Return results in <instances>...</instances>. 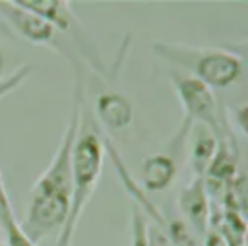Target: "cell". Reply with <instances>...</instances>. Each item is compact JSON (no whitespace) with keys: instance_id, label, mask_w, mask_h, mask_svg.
<instances>
[{"instance_id":"obj_1","label":"cell","mask_w":248,"mask_h":246,"mask_svg":"<svg viewBox=\"0 0 248 246\" xmlns=\"http://www.w3.org/2000/svg\"><path fill=\"white\" fill-rule=\"evenodd\" d=\"M83 83L76 74L74 87V105L66 130L62 132L60 143L48 163V167L39 174L33 188L29 190V201L25 215L21 219L23 232L37 244L45 236L60 232L64 227L70 201H72V149L79 130V118L83 108Z\"/></svg>"},{"instance_id":"obj_2","label":"cell","mask_w":248,"mask_h":246,"mask_svg":"<svg viewBox=\"0 0 248 246\" xmlns=\"http://www.w3.org/2000/svg\"><path fill=\"white\" fill-rule=\"evenodd\" d=\"M105 134L93 120V114L85 108H81L79 118V130L74 141L72 149V201H70V213L64 223V227L58 232L56 246H72V238L76 232V227L99 184V178L103 174L105 167Z\"/></svg>"},{"instance_id":"obj_3","label":"cell","mask_w":248,"mask_h":246,"mask_svg":"<svg viewBox=\"0 0 248 246\" xmlns=\"http://www.w3.org/2000/svg\"><path fill=\"white\" fill-rule=\"evenodd\" d=\"M151 48L157 58L169 64V68L190 74L213 91L232 87L244 76V58L232 50L167 41H157Z\"/></svg>"},{"instance_id":"obj_4","label":"cell","mask_w":248,"mask_h":246,"mask_svg":"<svg viewBox=\"0 0 248 246\" xmlns=\"http://www.w3.org/2000/svg\"><path fill=\"white\" fill-rule=\"evenodd\" d=\"M16 2L19 6L39 14L46 21H50L54 25V29L70 43V46L74 48L81 66H87L91 72H95L97 77H101L105 81H110L116 77L118 70L107 68L97 45L93 43V39L89 37V33L85 31V27L78 19V15L74 14L70 2H66V0H16Z\"/></svg>"},{"instance_id":"obj_5","label":"cell","mask_w":248,"mask_h":246,"mask_svg":"<svg viewBox=\"0 0 248 246\" xmlns=\"http://www.w3.org/2000/svg\"><path fill=\"white\" fill-rule=\"evenodd\" d=\"M167 76L172 83L178 103L182 105L186 120H190L192 124H202L209 128L219 139L225 134L232 132L225 118V112L219 107V99L209 85L192 77L190 74H184L172 68L167 70Z\"/></svg>"},{"instance_id":"obj_6","label":"cell","mask_w":248,"mask_h":246,"mask_svg":"<svg viewBox=\"0 0 248 246\" xmlns=\"http://www.w3.org/2000/svg\"><path fill=\"white\" fill-rule=\"evenodd\" d=\"M0 15L6 21V25L14 29L16 35H19L21 39H25L31 45L52 48L54 52H58L60 56H64L70 62V66L74 68V74H81V70H79L81 64H79L74 48L54 29V25L50 21H46L39 14L19 6L16 0H0Z\"/></svg>"},{"instance_id":"obj_7","label":"cell","mask_w":248,"mask_h":246,"mask_svg":"<svg viewBox=\"0 0 248 246\" xmlns=\"http://www.w3.org/2000/svg\"><path fill=\"white\" fill-rule=\"evenodd\" d=\"M190 128H192V122L182 118L178 132L170 138L169 149L149 153L141 161L138 184L147 196L167 192L174 184L178 170H180V161H182L184 151H186V139H188Z\"/></svg>"},{"instance_id":"obj_8","label":"cell","mask_w":248,"mask_h":246,"mask_svg":"<svg viewBox=\"0 0 248 246\" xmlns=\"http://www.w3.org/2000/svg\"><path fill=\"white\" fill-rule=\"evenodd\" d=\"M93 120L101 132H122L134 122V103L118 89H103L93 101Z\"/></svg>"},{"instance_id":"obj_9","label":"cell","mask_w":248,"mask_h":246,"mask_svg":"<svg viewBox=\"0 0 248 246\" xmlns=\"http://www.w3.org/2000/svg\"><path fill=\"white\" fill-rule=\"evenodd\" d=\"M176 203L180 213L184 215L182 221L198 238H203L211 221V201L205 192L203 176H192L190 182L182 186Z\"/></svg>"},{"instance_id":"obj_10","label":"cell","mask_w":248,"mask_h":246,"mask_svg":"<svg viewBox=\"0 0 248 246\" xmlns=\"http://www.w3.org/2000/svg\"><path fill=\"white\" fill-rule=\"evenodd\" d=\"M219 145V138L205 126L202 124H192L188 139H186V147L188 149V163L192 169V176H203L209 163L215 157Z\"/></svg>"},{"instance_id":"obj_11","label":"cell","mask_w":248,"mask_h":246,"mask_svg":"<svg viewBox=\"0 0 248 246\" xmlns=\"http://www.w3.org/2000/svg\"><path fill=\"white\" fill-rule=\"evenodd\" d=\"M0 231H2V240L4 246H37L21 229L19 221L16 219V213L10 207L0 211Z\"/></svg>"},{"instance_id":"obj_12","label":"cell","mask_w":248,"mask_h":246,"mask_svg":"<svg viewBox=\"0 0 248 246\" xmlns=\"http://www.w3.org/2000/svg\"><path fill=\"white\" fill-rule=\"evenodd\" d=\"M31 70H33V68H31L29 64H25V66L14 70L8 77H4V79L0 81V101H2L8 93H12L14 89H17V87L29 77ZM10 205H12V201H10V196H8V192H6V186H4V180H2V172H0V211L6 209V207H10Z\"/></svg>"},{"instance_id":"obj_13","label":"cell","mask_w":248,"mask_h":246,"mask_svg":"<svg viewBox=\"0 0 248 246\" xmlns=\"http://www.w3.org/2000/svg\"><path fill=\"white\" fill-rule=\"evenodd\" d=\"M145 244L147 246H174L170 242L169 234H167V227L155 225L149 219H147V225H145Z\"/></svg>"},{"instance_id":"obj_14","label":"cell","mask_w":248,"mask_h":246,"mask_svg":"<svg viewBox=\"0 0 248 246\" xmlns=\"http://www.w3.org/2000/svg\"><path fill=\"white\" fill-rule=\"evenodd\" d=\"M203 246H229V244H227V240L223 238V234L217 229L209 227L207 232L203 234Z\"/></svg>"},{"instance_id":"obj_15","label":"cell","mask_w":248,"mask_h":246,"mask_svg":"<svg viewBox=\"0 0 248 246\" xmlns=\"http://www.w3.org/2000/svg\"><path fill=\"white\" fill-rule=\"evenodd\" d=\"M4 66H6V56H4V50H2V46H0V76H2V72H4Z\"/></svg>"},{"instance_id":"obj_16","label":"cell","mask_w":248,"mask_h":246,"mask_svg":"<svg viewBox=\"0 0 248 246\" xmlns=\"http://www.w3.org/2000/svg\"><path fill=\"white\" fill-rule=\"evenodd\" d=\"M0 246H4V240H2V231H0Z\"/></svg>"}]
</instances>
